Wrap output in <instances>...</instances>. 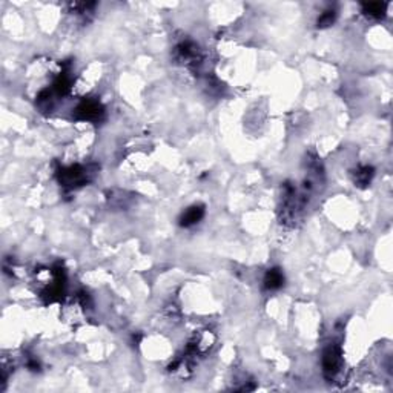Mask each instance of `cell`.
Here are the masks:
<instances>
[{"mask_svg": "<svg viewBox=\"0 0 393 393\" xmlns=\"http://www.w3.org/2000/svg\"><path fill=\"white\" fill-rule=\"evenodd\" d=\"M341 366V350L338 347H329L323 357V370L327 378H333Z\"/></svg>", "mask_w": 393, "mask_h": 393, "instance_id": "cell-1", "label": "cell"}, {"mask_svg": "<svg viewBox=\"0 0 393 393\" xmlns=\"http://www.w3.org/2000/svg\"><path fill=\"white\" fill-rule=\"evenodd\" d=\"M77 114L80 115L83 120H94V119H99V115L102 114V108L95 102H85L77 108Z\"/></svg>", "mask_w": 393, "mask_h": 393, "instance_id": "cell-2", "label": "cell"}, {"mask_svg": "<svg viewBox=\"0 0 393 393\" xmlns=\"http://www.w3.org/2000/svg\"><path fill=\"white\" fill-rule=\"evenodd\" d=\"M366 10L369 11L370 16H378V17H379V16L384 13L385 5H381V4H369V5H366Z\"/></svg>", "mask_w": 393, "mask_h": 393, "instance_id": "cell-5", "label": "cell"}, {"mask_svg": "<svg viewBox=\"0 0 393 393\" xmlns=\"http://www.w3.org/2000/svg\"><path fill=\"white\" fill-rule=\"evenodd\" d=\"M203 208H200V206H193V208H190V209H187L184 214H183V217H181V226H192V224H195V223H199L200 220H202V217H203Z\"/></svg>", "mask_w": 393, "mask_h": 393, "instance_id": "cell-4", "label": "cell"}, {"mask_svg": "<svg viewBox=\"0 0 393 393\" xmlns=\"http://www.w3.org/2000/svg\"><path fill=\"white\" fill-rule=\"evenodd\" d=\"M332 22H333V13H326V14H323L321 16V19L318 20V25H321V26H329V25H332Z\"/></svg>", "mask_w": 393, "mask_h": 393, "instance_id": "cell-6", "label": "cell"}, {"mask_svg": "<svg viewBox=\"0 0 393 393\" xmlns=\"http://www.w3.org/2000/svg\"><path fill=\"white\" fill-rule=\"evenodd\" d=\"M283 281H284L283 273H281L278 269H272V270H269V272L266 273V278H264V286H266L267 289L273 290V289H278V287H281Z\"/></svg>", "mask_w": 393, "mask_h": 393, "instance_id": "cell-3", "label": "cell"}]
</instances>
